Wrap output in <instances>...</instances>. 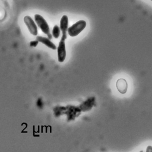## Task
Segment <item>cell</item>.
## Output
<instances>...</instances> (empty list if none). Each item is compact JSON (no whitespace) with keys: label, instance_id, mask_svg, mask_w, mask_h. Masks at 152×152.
<instances>
[{"label":"cell","instance_id":"cell-1","mask_svg":"<svg viewBox=\"0 0 152 152\" xmlns=\"http://www.w3.org/2000/svg\"><path fill=\"white\" fill-rule=\"evenodd\" d=\"M34 21L42 32L48 36V38L52 39V35L50 33L49 26L46 20L40 14H36L34 15Z\"/></svg>","mask_w":152,"mask_h":152},{"label":"cell","instance_id":"cell-5","mask_svg":"<svg viewBox=\"0 0 152 152\" xmlns=\"http://www.w3.org/2000/svg\"><path fill=\"white\" fill-rule=\"evenodd\" d=\"M60 29L62 33L61 39L66 40L68 29V17L66 15H62L60 20Z\"/></svg>","mask_w":152,"mask_h":152},{"label":"cell","instance_id":"cell-2","mask_svg":"<svg viewBox=\"0 0 152 152\" xmlns=\"http://www.w3.org/2000/svg\"><path fill=\"white\" fill-rule=\"evenodd\" d=\"M86 21L83 20H80L73 24L68 29V34L71 36L74 37L79 35L86 27Z\"/></svg>","mask_w":152,"mask_h":152},{"label":"cell","instance_id":"cell-6","mask_svg":"<svg viewBox=\"0 0 152 152\" xmlns=\"http://www.w3.org/2000/svg\"><path fill=\"white\" fill-rule=\"evenodd\" d=\"M36 40H37L39 42L43 44L44 45H45L46 46H48V48L52 49H56L57 48L56 46V45L50 40V39L49 38H46V37H43V36H38L36 37Z\"/></svg>","mask_w":152,"mask_h":152},{"label":"cell","instance_id":"cell-10","mask_svg":"<svg viewBox=\"0 0 152 152\" xmlns=\"http://www.w3.org/2000/svg\"><path fill=\"white\" fill-rule=\"evenodd\" d=\"M151 1H152V0H151Z\"/></svg>","mask_w":152,"mask_h":152},{"label":"cell","instance_id":"cell-8","mask_svg":"<svg viewBox=\"0 0 152 152\" xmlns=\"http://www.w3.org/2000/svg\"><path fill=\"white\" fill-rule=\"evenodd\" d=\"M60 32H61L60 27H59L58 25H55L52 31V35L53 37L56 39L58 38L60 36Z\"/></svg>","mask_w":152,"mask_h":152},{"label":"cell","instance_id":"cell-9","mask_svg":"<svg viewBox=\"0 0 152 152\" xmlns=\"http://www.w3.org/2000/svg\"><path fill=\"white\" fill-rule=\"evenodd\" d=\"M39 42L37 40H36V41H30V46H32V47H36V46L37 45V44H38Z\"/></svg>","mask_w":152,"mask_h":152},{"label":"cell","instance_id":"cell-4","mask_svg":"<svg viewBox=\"0 0 152 152\" xmlns=\"http://www.w3.org/2000/svg\"><path fill=\"white\" fill-rule=\"evenodd\" d=\"M64 39H61L58 46L57 48V52H58V60L59 62L62 63L65 59L66 52V47Z\"/></svg>","mask_w":152,"mask_h":152},{"label":"cell","instance_id":"cell-7","mask_svg":"<svg viewBox=\"0 0 152 152\" xmlns=\"http://www.w3.org/2000/svg\"><path fill=\"white\" fill-rule=\"evenodd\" d=\"M116 88L118 91L121 94H125L127 91L128 84L125 79H119L116 82Z\"/></svg>","mask_w":152,"mask_h":152},{"label":"cell","instance_id":"cell-3","mask_svg":"<svg viewBox=\"0 0 152 152\" xmlns=\"http://www.w3.org/2000/svg\"><path fill=\"white\" fill-rule=\"evenodd\" d=\"M24 22L30 33L33 36H37L38 34L37 24L35 23L33 19L30 15H26L24 17Z\"/></svg>","mask_w":152,"mask_h":152}]
</instances>
